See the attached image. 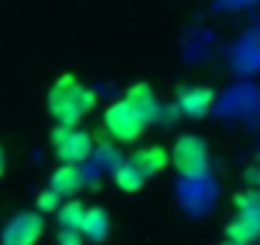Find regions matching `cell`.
<instances>
[{
	"mask_svg": "<svg viewBox=\"0 0 260 245\" xmlns=\"http://www.w3.org/2000/svg\"><path fill=\"white\" fill-rule=\"evenodd\" d=\"M56 245H84V237L74 230H61L56 235Z\"/></svg>",
	"mask_w": 260,
	"mask_h": 245,
	"instance_id": "15",
	"label": "cell"
},
{
	"mask_svg": "<svg viewBox=\"0 0 260 245\" xmlns=\"http://www.w3.org/2000/svg\"><path fill=\"white\" fill-rule=\"evenodd\" d=\"M82 187H84V174H82V166L61 164V166H56V169H54L49 189H51V192H56L59 197H72V194H77Z\"/></svg>",
	"mask_w": 260,
	"mask_h": 245,
	"instance_id": "10",
	"label": "cell"
},
{
	"mask_svg": "<svg viewBox=\"0 0 260 245\" xmlns=\"http://www.w3.org/2000/svg\"><path fill=\"white\" fill-rule=\"evenodd\" d=\"M143 176L138 174V169L133 166V164H122V166H117V171H115V184H117V189H122V192H138V189H143Z\"/></svg>",
	"mask_w": 260,
	"mask_h": 245,
	"instance_id": "13",
	"label": "cell"
},
{
	"mask_svg": "<svg viewBox=\"0 0 260 245\" xmlns=\"http://www.w3.org/2000/svg\"><path fill=\"white\" fill-rule=\"evenodd\" d=\"M125 102L133 105V110L146 120V126L161 117V105H158V100L153 95V87L148 82H136L125 92Z\"/></svg>",
	"mask_w": 260,
	"mask_h": 245,
	"instance_id": "8",
	"label": "cell"
},
{
	"mask_svg": "<svg viewBox=\"0 0 260 245\" xmlns=\"http://www.w3.org/2000/svg\"><path fill=\"white\" fill-rule=\"evenodd\" d=\"M3 171H6V154L0 148V176H3Z\"/></svg>",
	"mask_w": 260,
	"mask_h": 245,
	"instance_id": "16",
	"label": "cell"
},
{
	"mask_svg": "<svg viewBox=\"0 0 260 245\" xmlns=\"http://www.w3.org/2000/svg\"><path fill=\"white\" fill-rule=\"evenodd\" d=\"M84 212H87V207H84L79 199H67L64 204H59L56 217H59L61 230H74V232H79L82 220H84Z\"/></svg>",
	"mask_w": 260,
	"mask_h": 245,
	"instance_id": "12",
	"label": "cell"
},
{
	"mask_svg": "<svg viewBox=\"0 0 260 245\" xmlns=\"http://www.w3.org/2000/svg\"><path fill=\"white\" fill-rule=\"evenodd\" d=\"M97 105V92L79 82L77 74H61L51 84L46 95V107L49 115L56 120V126L61 128H77L79 122L94 110Z\"/></svg>",
	"mask_w": 260,
	"mask_h": 245,
	"instance_id": "1",
	"label": "cell"
},
{
	"mask_svg": "<svg viewBox=\"0 0 260 245\" xmlns=\"http://www.w3.org/2000/svg\"><path fill=\"white\" fill-rule=\"evenodd\" d=\"M235 217L224 227V237L232 245H252L260 232V197L255 189L240 192L235 199Z\"/></svg>",
	"mask_w": 260,
	"mask_h": 245,
	"instance_id": "2",
	"label": "cell"
},
{
	"mask_svg": "<svg viewBox=\"0 0 260 245\" xmlns=\"http://www.w3.org/2000/svg\"><path fill=\"white\" fill-rule=\"evenodd\" d=\"M130 164L138 169V174L143 179H148V176H156L158 171H164L169 166V151L164 146H141L133 154V161Z\"/></svg>",
	"mask_w": 260,
	"mask_h": 245,
	"instance_id": "9",
	"label": "cell"
},
{
	"mask_svg": "<svg viewBox=\"0 0 260 245\" xmlns=\"http://www.w3.org/2000/svg\"><path fill=\"white\" fill-rule=\"evenodd\" d=\"M102 126L107 131V136L117 143H136L143 131H146V120L133 110V105L120 100V102H112L105 115H102Z\"/></svg>",
	"mask_w": 260,
	"mask_h": 245,
	"instance_id": "4",
	"label": "cell"
},
{
	"mask_svg": "<svg viewBox=\"0 0 260 245\" xmlns=\"http://www.w3.org/2000/svg\"><path fill=\"white\" fill-rule=\"evenodd\" d=\"M219 245H232V242H227V240H224V242H219Z\"/></svg>",
	"mask_w": 260,
	"mask_h": 245,
	"instance_id": "17",
	"label": "cell"
},
{
	"mask_svg": "<svg viewBox=\"0 0 260 245\" xmlns=\"http://www.w3.org/2000/svg\"><path fill=\"white\" fill-rule=\"evenodd\" d=\"M44 235V215L18 212L0 232V245H36Z\"/></svg>",
	"mask_w": 260,
	"mask_h": 245,
	"instance_id": "6",
	"label": "cell"
},
{
	"mask_svg": "<svg viewBox=\"0 0 260 245\" xmlns=\"http://www.w3.org/2000/svg\"><path fill=\"white\" fill-rule=\"evenodd\" d=\"M110 232V217L102 207H92L84 212V220H82V227H79V235L92 240V242H102Z\"/></svg>",
	"mask_w": 260,
	"mask_h": 245,
	"instance_id": "11",
	"label": "cell"
},
{
	"mask_svg": "<svg viewBox=\"0 0 260 245\" xmlns=\"http://www.w3.org/2000/svg\"><path fill=\"white\" fill-rule=\"evenodd\" d=\"M51 146H54V154L61 164H72V166H79L84 164L92 151H94V138L82 131V128H61L56 126L51 131Z\"/></svg>",
	"mask_w": 260,
	"mask_h": 245,
	"instance_id": "5",
	"label": "cell"
},
{
	"mask_svg": "<svg viewBox=\"0 0 260 245\" xmlns=\"http://www.w3.org/2000/svg\"><path fill=\"white\" fill-rule=\"evenodd\" d=\"M176 105L189 117H204L214 105V89L202 84H189L176 92Z\"/></svg>",
	"mask_w": 260,
	"mask_h": 245,
	"instance_id": "7",
	"label": "cell"
},
{
	"mask_svg": "<svg viewBox=\"0 0 260 245\" xmlns=\"http://www.w3.org/2000/svg\"><path fill=\"white\" fill-rule=\"evenodd\" d=\"M61 204V197L51 189H44L39 197H36V212L39 215H46V212H56Z\"/></svg>",
	"mask_w": 260,
	"mask_h": 245,
	"instance_id": "14",
	"label": "cell"
},
{
	"mask_svg": "<svg viewBox=\"0 0 260 245\" xmlns=\"http://www.w3.org/2000/svg\"><path fill=\"white\" fill-rule=\"evenodd\" d=\"M169 164L184 179H199L209 171V146L204 138L184 133L174 141L169 151Z\"/></svg>",
	"mask_w": 260,
	"mask_h": 245,
	"instance_id": "3",
	"label": "cell"
}]
</instances>
